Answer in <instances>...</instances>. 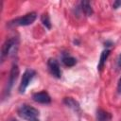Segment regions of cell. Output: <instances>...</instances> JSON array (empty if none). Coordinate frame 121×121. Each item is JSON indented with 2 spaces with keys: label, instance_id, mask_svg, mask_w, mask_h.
<instances>
[{
  "label": "cell",
  "instance_id": "8",
  "mask_svg": "<svg viewBox=\"0 0 121 121\" xmlns=\"http://www.w3.org/2000/svg\"><path fill=\"white\" fill-rule=\"evenodd\" d=\"M63 103L70 109H72L73 111L75 112H79L80 111V106H79V103L74 99L73 97H65L63 99Z\"/></svg>",
  "mask_w": 121,
  "mask_h": 121
},
{
  "label": "cell",
  "instance_id": "17",
  "mask_svg": "<svg viewBox=\"0 0 121 121\" xmlns=\"http://www.w3.org/2000/svg\"><path fill=\"white\" fill-rule=\"evenodd\" d=\"M112 42H109V41H108V42L105 43V46H107V47H108V46H112Z\"/></svg>",
  "mask_w": 121,
  "mask_h": 121
},
{
  "label": "cell",
  "instance_id": "6",
  "mask_svg": "<svg viewBox=\"0 0 121 121\" xmlns=\"http://www.w3.org/2000/svg\"><path fill=\"white\" fill-rule=\"evenodd\" d=\"M47 66H48V70L50 72V74L56 78H60L61 77V71H60V67L59 62L57 61V60L55 59H49L47 61Z\"/></svg>",
  "mask_w": 121,
  "mask_h": 121
},
{
  "label": "cell",
  "instance_id": "5",
  "mask_svg": "<svg viewBox=\"0 0 121 121\" xmlns=\"http://www.w3.org/2000/svg\"><path fill=\"white\" fill-rule=\"evenodd\" d=\"M35 75H36V73L32 69H27L25 71V73L23 74V77H22L21 83L19 85V93L20 94H24L26 92V89L27 88V86L29 85L30 81L35 77Z\"/></svg>",
  "mask_w": 121,
  "mask_h": 121
},
{
  "label": "cell",
  "instance_id": "2",
  "mask_svg": "<svg viewBox=\"0 0 121 121\" xmlns=\"http://www.w3.org/2000/svg\"><path fill=\"white\" fill-rule=\"evenodd\" d=\"M18 48V40L17 38L13 37L10 39H8L2 45L1 48V60L4 61L5 58L14 55Z\"/></svg>",
  "mask_w": 121,
  "mask_h": 121
},
{
  "label": "cell",
  "instance_id": "10",
  "mask_svg": "<svg viewBox=\"0 0 121 121\" xmlns=\"http://www.w3.org/2000/svg\"><path fill=\"white\" fill-rule=\"evenodd\" d=\"M110 53H111V50L110 49H105V50L102 51V53L100 55L99 61H98V64H97V70L98 71H101L102 68L104 67V64H105V62H106V60H107Z\"/></svg>",
  "mask_w": 121,
  "mask_h": 121
},
{
  "label": "cell",
  "instance_id": "4",
  "mask_svg": "<svg viewBox=\"0 0 121 121\" xmlns=\"http://www.w3.org/2000/svg\"><path fill=\"white\" fill-rule=\"evenodd\" d=\"M18 76H19V68H18V65H17L16 63H13L12 66H11V69H10L9 80H8V82H7V85H6V89H5V91H4V96H5V97L9 95L10 90L12 89L13 84H14L15 81L17 80Z\"/></svg>",
  "mask_w": 121,
  "mask_h": 121
},
{
  "label": "cell",
  "instance_id": "11",
  "mask_svg": "<svg viewBox=\"0 0 121 121\" xmlns=\"http://www.w3.org/2000/svg\"><path fill=\"white\" fill-rule=\"evenodd\" d=\"M80 9L86 16H91L93 14V8L89 1H81L80 2Z\"/></svg>",
  "mask_w": 121,
  "mask_h": 121
},
{
  "label": "cell",
  "instance_id": "14",
  "mask_svg": "<svg viewBox=\"0 0 121 121\" xmlns=\"http://www.w3.org/2000/svg\"><path fill=\"white\" fill-rule=\"evenodd\" d=\"M119 7H121V1H119V0L114 1V2H113V5H112V8H113L114 9H118Z\"/></svg>",
  "mask_w": 121,
  "mask_h": 121
},
{
  "label": "cell",
  "instance_id": "7",
  "mask_svg": "<svg viewBox=\"0 0 121 121\" xmlns=\"http://www.w3.org/2000/svg\"><path fill=\"white\" fill-rule=\"evenodd\" d=\"M32 98L34 101H36L38 103H42V104H48L51 102V97L47 94V92H45V91L35 93L32 95Z\"/></svg>",
  "mask_w": 121,
  "mask_h": 121
},
{
  "label": "cell",
  "instance_id": "15",
  "mask_svg": "<svg viewBox=\"0 0 121 121\" xmlns=\"http://www.w3.org/2000/svg\"><path fill=\"white\" fill-rule=\"evenodd\" d=\"M117 92L121 95V78H119L118 80V83H117Z\"/></svg>",
  "mask_w": 121,
  "mask_h": 121
},
{
  "label": "cell",
  "instance_id": "1",
  "mask_svg": "<svg viewBox=\"0 0 121 121\" xmlns=\"http://www.w3.org/2000/svg\"><path fill=\"white\" fill-rule=\"evenodd\" d=\"M18 115L26 121H40V113L37 109L32 106L24 104L17 110Z\"/></svg>",
  "mask_w": 121,
  "mask_h": 121
},
{
  "label": "cell",
  "instance_id": "12",
  "mask_svg": "<svg viewBox=\"0 0 121 121\" xmlns=\"http://www.w3.org/2000/svg\"><path fill=\"white\" fill-rule=\"evenodd\" d=\"M62 62H63V64H64L65 66H67V67H72V66H74V65L77 63V60H76L74 57H72V56L66 55V56H64V57L62 58Z\"/></svg>",
  "mask_w": 121,
  "mask_h": 121
},
{
  "label": "cell",
  "instance_id": "13",
  "mask_svg": "<svg viewBox=\"0 0 121 121\" xmlns=\"http://www.w3.org/2000/svg\"><path fill=\"white\" fill-rule=\"evenodd\" d=\"M41 21H42L43 25L47 29H50V28H51V23H50V19H49L48 14H46V13L43 14L42 17H41Z\"/></svg>",
  "mask_w": 121,
  "mask_h": 121
},
{
  "label": "cell",
  "instance_id": "3",
  "mask_svg": "<svg viewBox=\"0 0 121 121\" xmlns=\"http://www.w3.org/2000/svg\"><path fill=\"white\" fill-rule=\"evenodd\" d=\"M37 18V13L36 12H30L27 13L22 17H18L9 23V26H29L34 23V21Z\"/></svg>",
  "mask_w": 121,
  "mask_h": 121
},
{
  "label": "cell",
  "instance_id": "9",
  "mask_svg": "<svg viewBox=\"0 0 121 121\" xmlns=\"http://www.w3.org/2000/svg\"><path fill=\"white\" fill-rule=\"evenodd\" d=\"M96 121H111L112 120V114L102 109H99L96 111Z\"/></svg>",
  "mask_w": 121,
  "mask_h": 121
},
{
  "label": "cell",
  "instance_id": "18",
  "mask_svg": "<svg viewBox=\"0 0 121 121\" xmlns=\"http://www.w3.org/2000/svg\"><path fill=\"white\" fill-rule=\"evenodd\" d=\"M9 121H17L16 119H11V120H9Z\"/></svg>",
  "mask_w": 121,
  "mask_h": 121
},
{
  "label": "cell",
  "instance_id": "16",
  "mask_svg": "<svg viewBox=\"0 0 121 121\" xmlns=\"http://www.w3.org/2000/svg\"><path fill=\"white\" fill-rule=\"evenodd\" d=\"M117 66H118L119 68H121V53L119 54V56H118V58H117Z\"/></svg>",
  "mask_w": 121,
  "mask_h": 121
}]
</instances>
